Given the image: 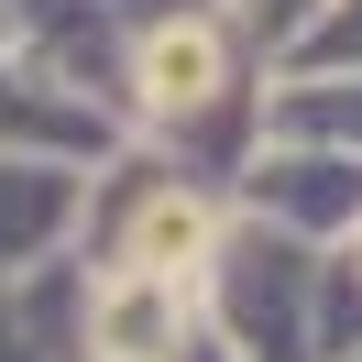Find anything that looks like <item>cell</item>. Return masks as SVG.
Returning a JSON list of instances; mask_svg holds the SVG:
<instances>
[{"instance_id":"cell-1","label":"cell","mask_w":362,"mask_h":362,"mask_svg":"<svg viewBox=\"0 0 362 362\" xmlns=\"http://www.w3.org/2000/svg\"><path fill=\"white\" fill-rule=\"evenodd\" d=\"M209 77H220L209 33H154V55H143V88L154 99H209Z\"/></svg>"}]
</instances>
